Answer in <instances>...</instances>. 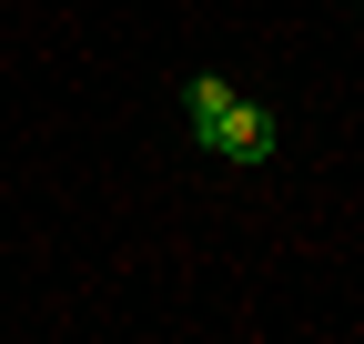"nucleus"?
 <instances>
[{"label":"nucleus","mask_w":364,"mask_h":344,"mask_svg":"<svg viewBox=\"0 0 364 344\" xmlns=\"http://www.w3.org/2000/svg\"><path fill=\"white\" fill-rule=\"evenodd\" d=\"M213 152H223V162H263V152H273V112H263V102H233V122H223Z\"/></svg>","instance_id":"nucleus-1"},{"label":"nucleus","mask_w":364,"mask_h":344,"mask_svg":"<svg viewBox=\"0 0 364 344\" xmlns=\"http://www.w3.org/2000/svg\"><path fill=\"white\" fill-rule=\"evenodd\" d=\"M233 102H243V92H233L223 71H203V81H193V132H203V152L223 142V122H233Z\"/></svg>","instance_id":"nucleus-2"}]
</instances>
